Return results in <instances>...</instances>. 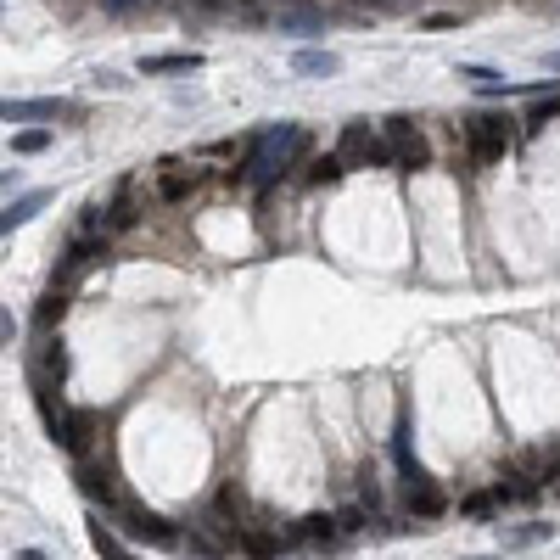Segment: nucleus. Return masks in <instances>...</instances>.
<instances>
[{
    "label": "nucleus",
    "mask_w": 560,
    "mask_h": 560,
    "mask_svg": "<svg viewBox=\"0 0 560 560\" xmlns=\"http://www.w3.org/2000/svg\"><path fill=\"white\" fill-rule=\"evenodd\" d=\"M303 152H308V135H303L297 124L264 129V135H252V152H247V163H241L236 174H241L247 185H258V191H264V185H275Z\"/></svg>",
    "instance_id": "1"
},
{
    "label": "nucleus",
    "mask_w": 560,
    "mask_h": 560,
    "mask_svg": "<svg viewBox=\"0 0 560 560\" xmlns=\"http://www.w3.org/2000/svg\"><path fill=\"white\" fill-rule=\"evenodd\" d=\"M510 146H516V118H504V112L465 118V152H471V163H499Z\"/></svg>",
    "instance_id": "2"
},
{
    "label": "nucleus",
    "mask_w": 560,
    "mask_h": 560,
    "mask_svg": "<svg viewBox=\"0 0 560 560\" xmlns=\"http://www.w3.org/2000/svg\"><path fill=\"white\" fill-rule=\"evenodd\" d=\"M336 157L348 168H398V157H392V140L376 135L370 124H348L342 129V146H336Z\"/></svg>",
    "instance_id": "3"
},
{
    "label": "nucleus",
    "mask_w": 560,
    "mask_h": 560,
    "mask_svg": "<svg viewBox=\"0 0 560 560\" xmlns=\"http://www.w3.org/2000/svg\"><path fill=\"white\" fill-rule=\"evenodd\" d=\"M381 135L392 140V157H398V168L404 174H415V168L432 163V146H426V135L415 129V118H404V112H392L387 124H381Z\"/></svg>",
    "instance_id": "4"
},
{
    "label": "nucleus",
    "mask_w": 560,
    "mask_h": 560,
    "mask_svg": "<svg viewBox=\"0 0 560 560\" xmlns=\"http://www.w3.org/2000/svg\"><path fill=\"white\" fill-rule=\"evenodd\" d=\"M124 516V538H135V544H152V549H180V532L168 527L157 510H146V504H124L118 510Z\"/></svg>",
    "instance_id": "5"
},
{
    "label": "nucleus",
    "mask_w": 560,
    "mask_h": 560,
    "mask_svg": "<svg viewBox=\"0 0 560 560\" xmlns=\"http://www.w3.org/2000/svg\"><path fill=\"white\" fill-rule=\"evenodd\" d=\"M107 258V236H79V241H68V258H62V269H56V280L51 286H62V292H73L90 269Z\"/></svg>",
    "instance_id": "6"
},
{
    "label": "nucleus",
    "mask_w": 560,
    "mask_h": 560,
    "mask_svg": "<svg viewBox=\"0 0 560 560\" xmlns=\"http://www.w3.org/2000/svg\"><path fill=\"white\" fill-rule=\"evenodd\" d=\"M56 443L68 448L73 460H90V448L101 443V409H73V415L62 420V432H56Z\"/></svg>",
    "instance_id": "7"
},
{
    "label": "nucleus",
    "mask_w": 560,
    "mask_h": 560,
    "mask_svg": "<svg viewBox=\"0 0 560 560\" xmlns=\"http://www.w3.org/2000/svg\"><path fill=\"white\" fill-rule=\"evenodd\" d=\"M79 488H84V499L107 504V510H124V493H118V476H112L107 465H96V460H79Z\"/></svg>",
    "instance_id": "8"
},
{
    "label": "nucleus",
    "mask_w": 560,
    "mask_h": 560,
    "mask_svg": "<svg viewBox=\"0 0 560 560\" xmlns=\"http://www.w3.org/2000/svg\"><path fill=\"white\" fill-rule=\"evenodd\" d=\"M404 504H409V516H420V521L448 516V493L432 488V476H426V482H409V488H404Z\"/></svg>",
    "instance_id": "9"
},
{
    "label": "nucleus",
    "mask_w": 560,
    "mask_h": 560,
    "mask_svg": "<svg viewBox=\"0 0 560 560\" xmlns=\"http://www.w3.org/2000/svg\"><path fill=\"white\" fill-rule=\"evenodd\" d=\"M196 180H202V174H196V168H185L180 157H163V163H157V196H163V202H180Z\"/></svg>",
    "instance_id": "10"
},
{
    "label": "nucleus",
    "mask_w": 560,
    "mask_h": 560,
    "mask_svg": "<svg viewBox=\"0 0 560 560\" xmlns=\"http://www.w3.org/2000/svg\"><path fill=\"white\" fill-rule=\"evenodd\" d=\"M286 544H292V538H280L264 521H247V527H241V555H252V560H275Z\"/></svg>",
    "instance_id": "11"
},
{
    "label": "nucleus",
    "mask_w": 560,
    "mask_h": 560,
    "mask_svg": "<svg viewBox=\"0 0 560 560\" xmlns=\"http://www.w3.org/2000/svg\"><path fill=\"white\" fill-rule=\"evenodd\" d=\"M62 101H6V107H0V118H6V124H40V118H62Z\"/></svg>",
    "instance_id": "12"
},
{
    "label": "nucleus",
    "mask_w": 560,
    "mask_h": 560,
    "mask_svg": "<svg viewBox=\"0 0 560 560\" xmlns=\"http://www.w3.org/2000/svg\"><path fill=\"white\" fill-rule=\"evenodd\" d=\"M286 538H292V544H320V549H331L342 532H336V516H308V521H297Z\"/></svg>",
    "instance_id": "13"
},
{
    "label": "nucleus",
    "mask_w": 560,
    "mask_h": 560,
    "mask_svg": "<svg viewBox=\"0 0 560 560\" xmlns=\"http://www.w3.org/2000/svg\"><path fill=\"white\" fill-rule=\"evenodd\" d=\"M68 303H73V292H62V286H51V292L40 297V308H34V331H40V336H51V325H62V314H68Z\"/></svg>",
    "instance_id": "14"
},
{
    "label": "nucleus",
    "mask_w": 560,
    "mask_h": 560,
    "mask_svg": "<svg viewBox=\"0 0 560 560\" xmlns=\"http://www.w3.org/2000/svg\"><path fill=\"white\" fill-rule=\"evenodd\" d=\"M45 202H51V191H28V196H17V202H6V213H0V230L12 236L17 224H28V219H34V213L45 208Z\"/></svg>",
    "instance_id": "15"
},
{
    "label": "nucleus",
    "mask_w": 560,
    "mask_h": 560,
    "mask_svg": "<svg viewBox=\"0 0 560 560\" xmlns=\"http://www.w3.org/2000/svg\"><path fill=\"white\" fill-rule=\"evenodd\" d=\"M336 68H342L336 51H297L292 56V73H308V79H331Z\"/></svg>",
    "instance_id": "16"
},
{
    "label": "nucleus",
    "mask_w": 560,
    "mask_h": 560,
    "mask_svg": "<svg viewBox=\"0 0 560 560\" xmlns=\"http://www.w3.org/2000/svg\"><path fill=\"white\" fill-rule=\"evenodd\" d=\"M62 376H68V353H62V342H51V336H45V353H40V370H34V381H51V387H62Z\"/></svg>",
    "instance_id": "17"
},
{
    "label": "nucleus",
    "mask_w": 560,
    "mask_h": 560,
    "mask_svg": "<svg viewBox=\"0 0 560 560\" xmlns=\"http://www.w3.org/2000/svg\"><path fill=\"white\" fill-rule=\"evenodd\" d=\"M90 538H96V555H101V560H140L135 549H129L112 527H101V521H90Z\"/></svg>",
    "instance_id": "18"
},
{
    "label": "nucleus",
    "mask_w": 560,
    "mask_h": 560,
    "mask_svg": "<svg viewBox=\"0 0 560 560\" xmlns=\"http://www.w3.org/2000/svg\"><path fill=\"white\" fill-rule=\"evenodd\" d=\"M191 68H202L196 51H168V56H146L140 62V73H191Z\"/></svg>",
    "instance_id": "19"
},
{
    "label": "nucleus",
    "mask_w": 560,
    "mask_h": 560,
    "mask_svg": "<svg viewBox=\"0 0 560 560\" xmlns=\"http://www.w3.org/2000/svg\"><path fill=\"white\" fill-rule=\"evenodd\" d=\"M342 174H348V163H342L336 152H320L314 163H308L303 180H308V185H331V180H342Z\"/></svg>",
    "instance_id": "20"
},
{
    "label": "nucleus",
    "mask_w": 560,
    "mask_h": 560,
    "mask_svg": "<svg viewBox=\"0 0 560 560\" xmlns=\"http://www.w3.org/2000/svg\"><path fill=\"white\" fill-rule=\"evenodd\" d=\"M364 527H370V510H364V504H348V510H336V532H342V538H359Z\"/></svg>",
    "instance_id": "21"
},
{
    "label": "nucleus",
    "mask_w": 560,
    "mask_h": 560,
    "mask_svg": "<svg viewBox=\"0 0 560 560\" xmlns=\"http://www.w3.org/2000/svg\"><path fill=\"white\" fill-rule=\"evenodd\" d=\"M45 146H51V129H23V135H12L17 157H34V152H45Z\"/></svg>",
    "instance_id": "22"
},
{
    "label": "nucleus",
    "mask_w": 560,
    "mask_h": 560,
    "mask_svg": "<svg viewBox=\"0 0 560 560\" xmlns=\"http://www.w3.org/2000/svg\"><path fill=\"white\" fill-rule=\"evenodd\" d=\"M499 488H488V493H471V499H460V516H493L499 510Z\"/></svg>",
    "instance_id": "23"
},
{
    "label": "nucleus",
    "mask_w": 560,
    "mask_h": 560,
    "mask_svg": "<svg viewBox=\"0 0 560 560\" xmlns=\"http://www.w3.org/2000/svg\"><path fill=\"white\" fill-rule=\"evenodd\" d=\"M549 118H560V96L555 101H538V107H532V118H527V129H544Z\"/></svg>",
    "instance_id": "24"
},
{
    "label": "nucleus",
    "mask_w": 560,
    "mask_h": 560,
    "mask_svg": "<svg viewBox=\"0 0 560 560\" xmlns=\"http://www.w3.org/2000/svg\"><path fill=\"white\" fill-rule=\"evenodd\" d=\"M471 560H488V555H471Z\"/></svg>",
    "instance_id": "25"
},
{
    "label": "nucleus",
    "mask_w": 560,
    "mask_h": 560,
    "mask_svg": "<svg viewBox=\"0 0 560 560\" xmlns=\"http://www.w3.org/2000/svg\"><path fill=\"white\" fill-rule=\"evenodd\" d=\"M555 493H560V482H555Z\"/></svg>",
    "instance_id": "26"
}]
</instances>
